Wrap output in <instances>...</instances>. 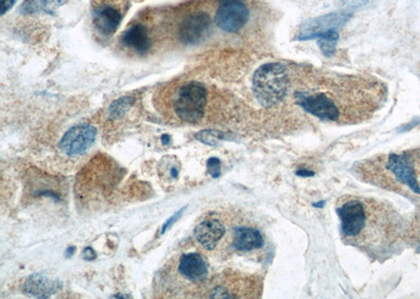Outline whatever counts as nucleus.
<instances>
[{
  "mask_svg": "<svg viewBox=\"0 0 420 299\" xmlns=\"http://www.w3.org/2000/svg\"><path fill=\"white\" fill-rule=\"evenodd\" d=\"M225 135L217 131H203L197 135V139L208 145H216L220 139H224Z\"/></svg>",
  "mask_w": 420,
  "mask_h": 299,
  "instance_id": "20",
  "label": "nucleus"
},
{
  "mask_svg": "<svg viewBox=\"0 0 420 299\" xmlns=\"http://www.w3.org/2000/svg\"><path fill=\"white\" fill-rule=\"evenodd\" d=\"M184 210H185V208H182V209H180L178 212H176L174 215L170 216V219H168L167 221L165 222V224H164L163 227H162L161 234L165 233V232L167 231V230L170 229V228L172 227V226L174 225V224L176 223V221H178L179 218L182 215V213H183Z\"/></svg>",
  "mask_w": 420,
  "mask_h": 299,
  "instance_id": "22",
  "label": "nucleus"
},
{
  "mask_svg": "<svg viewBox=\"0 0 420 299\" xmlns=\"http://www.w3.org/2000/svg\"><path fill=\"white\" fill-rule=\"evenodd\" d=\"M263 235L257 228L241 226L233 231L232 246L237 251H253L263 247Z\"/></svg>",
  "mask_w": 420,
  "mask_h": 299,
  "instance_id": "11",
  "label": "nucleus"
},
{
  "mask_svg": "<svg viewBox=\"0 0 420 299\" xmlns=\"http://www.w3.org/2000/svg\"><path fill=\"white\" fill-rule=\"evenodd\" d=\"M316 39H318V46H320V50L325 56H327V57L334 56L336 50V44L338 41V31L320 34Z\"/></svg>",
  "mask_w": 420,
  "mask_h": 299,
  "instance_id": "16",
  "label": "nucleus"
},
{
  "mask_svg": "<svg viewBox=\"0 0 420 299\" xmlns=\"http://www.w3.org/2000/svg\"><path fill=\"white\" fill-rule=\"evenodd\" d=\"M248 8L239 0H227L216 14L217 26L228 33L239 31L248 21Z\"/></svg>",
  "mask_w": 420,
  "mask_h": 299,
  "instance_id": "5",
  "label": "nucleus"
},
{
  "mask_svg": "<svg viewBox=\"0 0 420 299\" xmlns=\"http://www.w3.org/2000/svg\"><path fill=\"white\" fill-rule=\"evenodd\" d=\"M74 251H75V247L69 248V249L66 250V256H68V258H71V256H72L73 254H74Z\"/></svg>",
  "mask_w": 420,
  "mask_h": 299,
  "instance_id": "27",
  "label": "nucleus"
},
{
  "mask_svg": "<svg viewBox=\"0 0 420 299\" xmlns=\"http://www.w3.org/2000/svg\"><path fill=\"white\" fill-rule=\"evenodd\" d=\"M122 44L127 48L139 54H143L149 50L152 41L145 26L142 24H134L123 34Z\"/></svg>",
  "mask_w": 420,
  "mask_h": 299,
  "instance_id": "14",
  "label": "nucleus"
},
{
  "mask_svg": "<svg viewBox=\"0 0 420 299\" xmlns=\"http://www.w3.org/2000/svg\"><path fill=\"white\" fill-rule=\"evenodd\" d=\"M212 20L205 13H194L188 16L180 26V36L184 42L197 44L204 39L210 29Z\"/></svg>",
  "mask_w": 420,
  "mask_h": 299,
  "instance_id": "9",
  "label": "nucleus"
},
{
  "mask_svg": "<svg viewBox=\"0 0 420 299\" xmlns=\"http://www.w3.org/2000/svg\"><path fill=\"white\" fill-rule=\"evenodd\" d=\"M179 272L192 282H199L205 280L208 273L207 264L199 253L184 254L179 262Z\"/></svg>",
  "mask_w": 420,
  "mask_h": 299,
  "instance_id": "12",
  "label": "nucleus"
},
{
  "mask_svg": "<svg viewBox=\"0 0 420 299\" xmlns=\"http://www.w3.org/2000/svg\"><path fill=\"white\" fill-rule=\"evenodd\" d=\"M133 102L134 98L131 97H125V98L116 100L109 107V114H111V118L118 119L122 117L131 106Z\"/></svg>",
  "mask_w": 420,
  "mask_h": 299,
  "instance_id": "19",
  "label": "nucleus"
},
{
  "mask_svg": "<svg viewBox=\"0 0 420 299\" xmlns=\"http://www.w3.org/2000/svg\"><path fill=\"white\" fill-rule=\"evenodd\" d=\"M207 171L212 177L217 179L221 175V162L217 157H210L207 162Z\"/></svg>",
  "mask_w": 420,
  "mask_h": 299,
  "instance_id": "21",
  "label": "nucleus"
},
{
  "mask_svg": "<svg viewBox=\"0 0 420 299\" xmlns=\"http://www.w3.org/2000/svg\"><path fill=\"white\" fill-rule=\"evenodd\" d=\"M121 22V14L111 7H101L95 12L94 23L97 29L105 35H111L117 31Z\"/></svg>",
  "mask_w": 420,
  "mask_h": 299,
  "instance_id": "15",
  "label": "nucleus"
},
{
  "mask_svg": "<svg viewBox=\"0 0 420 299\" xmlns=\"http://www.w3.org/2000/svg\"><path fill=\"white\" fill-rule=\"evenodd\" d=\"M296 99L298 104L301 105L306 112L322 120L336 121L340 117L338 107L326 95L300 93Z\"/></svg>",
  "mask_w": 420,
  "mask_h": 299,
  "instance_id": "8",
  "label": "nucleus"
},
{
  "mask_svg": "<svg viewBox=\"0 0 420 299\" xmlns=\"http://www.w3.org/2000/svg\"><path fill=\"white\" fill-rule=\"evenodd\" d=\"M207 103V90L198 82H190L181 86L174 100V110L184 122H199L204 116Z\"/></svg>",
  "mask_w": 420,
  "mask_h": 299,
  "instance_id": "3",
  "label": "nucleus"
},
{
  "mask_svg": "<svg viewBox=\"0 0 420 299\" xmlns=\"http://www.w3.org/2000/svg\"><path fill=\"white\" fill-rule=\"evenodd\" d=\"M351 16V12L342 11L311 20L304 24L302 31L298 34V40L316 39L320 34L336 31V29L344 26L350 19Z\"/></svg>",
  "mask_w": 420,
  "mask_h": 299,
  "instance_id": "6",
  "label": "nucleus"
},
{
  "mask_svg": "<svg viewBox=\"0 0 420 299\" xmlns=\"http://www.w3.org/2000/svg\"><path fill=\"white\" fill-rule=\"evenodd\" d=\"M161 141L162 143H163L164 145H167L170 144V137L168 135H163L161 137Z\"/></svg>",
  "mask_w": 420,
  "mask_h": 299,
  "instance_id": "26",
  "label": "nucleus"
},
{
  "mask_svg": "<svg viewBox=\"0 0 420 299\" xmlns=\"http://www.w3.org/2000/svg\"><path fill=\"white\" fill-rule=\"evenodd\" d=\"M96 135L97 129L92 125H77L66 131L59 142V148L69 157L83 155L93 146Z\"/></svg>",
  "mask_w": 420,
  "mask_h": 299,
  "instance_id": "4",
  "label": "nucleus"
},
{
  "mask_svg": "<svg viewBox=\"0 0 420 299\" xmlns=\"http://www.w3.org/2000/svg\"><path fill=\"white\" fill-rule=\"evenodd\" d=\"M298 175H302V177H304V175H305V177H312V175H314V173H312V171H298Z\"/></svg>",
  "mask_w": 420,
  "mask_h": 299,
  "instance_id": "25",
  "label": "nucleus"
},
{
  "mask_svg": "<svg viewBox=\"0 0 420 299\" xmlns=\"http://www.w3.org/2000/svg\"><path fill=\"white\" fill-rule=\"evenodd\" d=\"M58 6V3L55 0H28L22 7V11L24 13H32V12L48 11L51 9H55Z\"/></svg>",
  "mask_w": 420,
  "mask_h": 299,
  "instance_id": "17",
  "label": "nucleus"
},
{
  "mask_svg": "<svg viewBox=\"0 0 420 299\" xmlns=\"http://www.w3.org/2000/svg\"><path fill=\"white\" fill-rule=\"evenodd\" d=\"M97 254L95 252V250L93 248L87 247L85 248L84 251H83V258L87 262H92V260H96Z\"/></svg>",
  "mask_w": 420,
  "mask_h": 299,
  "instance_id": "23",
  "label": "nucleus"
},
{
  "mask_svg": "<svg viewBox=\"0 0 420 299\" xmlns=\"http://www.w3.org/2000/svg\"><path fill=\"white\" fill-rule=\"evenodd\" d=\"M15 3V0H1V15H5Z\"/></svg>",
  "mask_w": 420,
  "mask_h": 299,
  "instance_id": "24",
  "label": "nucleus"
},
{
  "mask_svg": "<svg viewBox=\"0 0 420 299\" xmlns=\"http://www.w3.org/2000/svg\"><path fill=\"white\" fill-rule=\"evenodd\" d=\"M385 169L401 184L407 185L414 193L420 195V186L413 162L408 155H390L385 162Z\"/></svg>",
  "mask_w": 420,
  "mask_h": 299,
  "instance_id": "7",
  "label": "nucleus"
},
{
  "mask_svg": "<svg viewBox=\"0 0 420 299\" xmlns=\"http://www.w3.org/2000/svg\"><path fill=\"white\" fill-rule=\"evenodd\" d=\"M336 212L340 216L343 240L347 244L368 253H383V238L389 219L381 203L360 197H343Z\"/></svg>",
  "mask_w": 420,
  "mask_h": 299,
  "instance_id": "1",
  "label": "nucleus"
},
{
  "mask_svg": "<svg viewBox=\"0 0 420 299\" xmlns=\"http://www.w3.org/2000/svg\"><path fill=\"white\" fill-rule=\"evenodd\" d=\"M162 177L168 180H176L180 173V163L176 157H167L163 159L161 167Z\"/></svg>",
  "mask_w": 420,
  "mask_h": 299,
  "instance_id": "18",
  "label": "nucleus"
},
{
  "mask_svg": "<svg viewBox=\"0 0 420 299\" xmlns=\"http://www.w3.org/2000/svg\"><path fill=\"white\" fill-rule=\"evenodd\" d=\"M225 233H226V228L224 224L220 220L214 218L205 219L194 229L196 240L204 249L209 251L217 247V244L222 240Z\"/></svg>",
  "mask_w": 420,
  "mask_h": 299,
  "instance_id": "10",
  "label": "nucleus"
},
{
  "mask_svg": "<svg viewBox=\"0 0 420 299\" xmlns=\"http://www.w3.org/2000/svg\"><path fill=\"white\" fill-rule=\"evenodd\" d=\"M62 288L58 280H50L42 274H34L24 282V292L39 298H48Z\"/></svg>",
  "mask_w": 420,
  "mask_h": 299,
  "instance_id": "13",
  "label": "nucleus"
},
{
  "mask_svg": "<svg viewBox=\"0 0 420 299\" xmlns=\"http://www.w3.org/2000/svg\"><path fill=\"white\" fill-rule=\"evenodd\" d=\"M253 93L264 106H273L283 100L288 90V75L280 64H267L253 75Z\"/></svg>",
  "mask_w": 420,
  "mask_h": 299,
  "instance_id": "2",
  "label": "nucleus"
}]
</instances>
